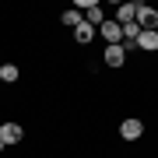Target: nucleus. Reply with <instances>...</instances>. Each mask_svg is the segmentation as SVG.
<instances>
[{"mask_svg": "<svg viewBox=\"0 0 158 158\" xmlns=\"http://www.w3.org/2000/svg\"><path fill=\"white\" fill-rule=\"evenodd\" d=\"M137 25H141V32H155V28H158V11H155V7H141V4H137Z\"/></svg>", "mask_w": 158, "mask_h": 158, "instance_id": "obj_1", "label": "nucleus"}, {"mask_svg": "<svg viewBox=\"0 0 158 158\" xmlns=\"http://www.w3.org/2000/svg\"><path fill=\"white\" fill-rule=\"evenodd\" d=\"M141 134H144L141 119H123V127H119V137H123V141H137Z\"/></svg>", "mask_w": 158, "mask_h": 158, "instance_id": "obj_2", "label": "nucleus"}, {"mask_svg": "<svg viewBox=\"0 0 158 158\" xmlns=\"http://www.w3.org/2000/svg\"><path fill=\"white\" fill-rule=\"evenodd\" d=\"M106 63L109 67H123L127 63V46H106Z\"/></svg>", "mask_w": 158, "mask_h": 158, "instance_id": "obj_3", "label": "nucleus"}, {"mask_svg": "<svg viewBox=\"0 0 158 158\" xmlns=\"http://www.w3.org/2000/svg\"><path fill=\"white\" fill-rule=\"evenodd\" d=\"M21 141V127L18 123H0V144H18Z\"/></svg>", "mask_w": 158, "mask_h": 158, "instance_id": "obj_4", "label": "nucleus"}, {"mask_svg": "<svg viewBox=\"0 0 158 158\" xmlns=\"http://www.w3.org/2000/svg\"><path fill=\"white\" fill-rule=\"evenodd\" d=\"M98 28H102V35L109 39V46H119V39H123V28H119L116 21H109V18H106V21H102Z\"/></svg>", "mask_w": 158, "mask_h": 158, "instance_id": "obj_5", "label": "nucleus"}, {"mask_svg": "<svg viewBox=\"0 0 158 158\" xmlns=\"http://www.w3.org/2000/svg\"><path fill=\"white\" fill-rule=\"evenodd\" d=\"M130 21H137V4H119L116 7V25L123 28V25H130Z\"/></svg>", "mask_w": 158, "mask_h": 158, "instance_id": "obj_6", "label": "nucleus"}, {"mask_svg": "<svg viewBox=\"0 0 158 158\" xmlns=\"http://www.w3.org/2000/svg\"><path fill=\"white\" fill-rule=\"evenodd\" d=\"M81 7H85V18H88V25H91V28L106 21V14H102V7H98V4H81Z\"/></svg>", "mask_w": 158, "mask_h": 158, "instance_id": "obj_7", "label": "nucleus"}, {"mask_svg": "<svg viewBox=\"0 0 158 158\" xmlns=\"http://www.w3.org/2000/svg\"><path fill=\"white\" fill-rule=\"evenodd\" d=\"M137 46L141 49H158V32H141L137 35Z\"/></svg>", "mask_w": 158, "mask_h": 158, "instance_id": "obj_8", "label": "nucleus"}, {"mask_svg": "<svg viewBox=\"0 0 158 158\" xmlns=\"http://www.w3.org/2000/svg\"><path fill=\"white\" fill-rule=\"evenodd\" d=\"M91 35H95V28H91L88 21H81L77 28H74V39H77V42H91Z\"/></svg>", "mask_w": 158, "mask_h": 158, "instance_id": "obj_9", "label": "nucleus"}, {"mask_svg": "<svg viewBox=\"0 0 158 158\" xmlns=\"http://www.w3.org/2000/svg\"><path fill=\"white\" fill-rule=\"evenodd\" d=\"M0 81H7V85L18 81V67H14V63H4V67H0Z\"/></svg>", "mask_w": 158, "mask_h": 158, "instance_id": "obj_10", "label": "nucleus"}, {"mask_svg": "<svg viewBox=\"0 0 158 158\" xmlns=\"http://www.w3.org/2000/svg\"><path fill=\"white\" fill-rule=\"evenodd\" d=\"M137 35H141V25H137V21H130V25H123V39H130V42H137Z\"/></svg>", "mask_w": 158, "mask_h": 158, "instance_id": "obj_11", "label": "nucleus"}, {"mask_svg": "<svg viewBox=\"0 0 158 158\" xmlns=\"http://www.w3.org/2000/svg\"><path fill=\"white\" fill-rule=\"evenodd\" d=\"M63 25L77 28V25H81V14H77V11H63Z\"/></svg>", "mask_w": 158, "mask_h": 158, "instance_id": "obj_12", "label": "nucleus"}, {"mask_svg": "<svg viewBox=\"0 0 158 158\" xmlns=\"http://www.w3.org/2000/svg\"><path fill=\"white\" fill-rule=\"evenodd\" d=\"M0 148H4V144H0Z\"/></svg>", "mask_w": 158, "mask_h": 158, "instance_id": "obj_13", "label": "nucleus"}]
</instances>
